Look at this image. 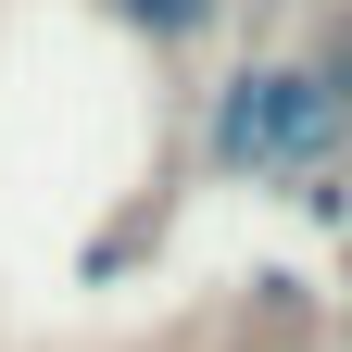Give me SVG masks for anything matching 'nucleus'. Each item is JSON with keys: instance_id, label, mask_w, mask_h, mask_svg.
Returning a JSON list of instances; mask_svg holds the SVG:
<instances>
[{"instance_id": "f257e3e1", "label": "nucleus", "mask_w": 352, "mask_h": 352, "mask_svg": "<svg viewBox=\"0 0 352 352\" xmlns=\"http://www.w3.org/2000/svg\"><path fill=\"white\" fill-rule=\"evenodd\" d=\"M352 151V126L327 101L315 51H252L227 63V88L201 101V164L214 176H252V189H302V176H327Z\"/></svg>"}, {"instance_id": "f03ea898", "label": "nucleus", "mask_w": 352, "mask_h": 352, "mask_svg": "<svg viewBox=\"0 0 352 352\" xmlns=\"http://www.w3.org/2000/svg\"><path fill=\"white\" fill-rule=\"evenodd\" d=\"M113 38H139V51H201L214 25H227V0H88Z\"/></svg>"}, {"instance_id": "7ed1b4c3", "label": "nucleus", "mask_w": 352, "mask_h": 352, "mask_svg": "<svg viewBox=\"0 0 352 352\" xmlns=\"http://www.w3.org/2000/svg\"><path fill=\"white\" fill-rule=\"evenodd\" d=\"M315 76H327L340 126H352V0H340V13H327V38H315Z\"/></svg>"}]
</instances>
